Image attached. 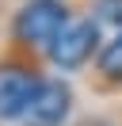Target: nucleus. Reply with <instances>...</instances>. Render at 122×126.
<instances>
[{
  "instance_id": "1",
  "label": "nucleus",
  "mask_w": 122,
  "mask_h": 126,
  "mask_svg": "<svg viewBox=\"0 0 122 126\" xmlns=\"http://www.w3.org/2000/svg\"><path fill=\"white\" fill-rule=\"evenodd\" d=\"M69 19H73V12H69L65 0H27L12 16L8 34H12V42L19 50H42L46 54V46L57 38V31Z\"/></svg>"
},
{
  "instance_id": "2",
  "label": "nucleus",
  "mask_w": 122,
  "mask_h": 126,
  "mask_svg": "<svg viewBox=\"0 0 122 126\" xmlns=\"http://www.w3.org/2000/svg\"><path fill=\"white\" fill-rule=\"evenodd\" d=\"M99 46H103V27L92 19V12L88 16H73L57 31V38L46 46V61L57 73H76V69L95 61Z\"/></svg>"
},
{
  "instance_id": "3",
  "label": "nucleus",
  "mask_w": 122,
  "mask_h": 126,
  "mask_svg": "<svg viewBox=\"0 0 122 126\" xmlns=\"http://www.w3.org/2000/svg\"><path fill=\"white\" fill-rule=\"evenodd\" d=\"M46 73L27 57H0V122H19Z\"/></svg>"
},
{
  "instance_id": "4",
  "label": "nucleus",
  "mask_w": 122,
  "mask_h": 126,
  "mask_svg": "<svg viewBox=\"0 0 122 126\" xmlns=\"http://www.w3.org/2000/svg\"><path fill=\"white\" fill-rule=\"evenodd\" d=\"M76 107V92L65 77H42V84L34 88L27 111H23L19 126H69Z\"/></svg>"
},
{
  "instance_id": "5",
  "label": "nucleus",
  "mask_w": 122,
  "mask_h": 126,
  "mask_svg": "<svg viewBox=\"0 0 122 126\" xmlns=\"http://www.w3.org/2000/svg\"><path fill=\"white\" fill-rule=\"evenodd\" d=\"M92 80L99 92H122V31L103 38L95 61H92Z\"/></svg>"
},
{
  "instance_id": "6",
  "label": "nucleus",
  "mask_w": 122,
  "mask_h": 126,
  "mask_svg": "<svg viewBox=\"0 0 122 126\" xmlns=\"http://www.w3.org/2000/svg\"><path fill=\"white\" fill-rule=\"evenodd\" d=\"M92 19L99 27H111V34L122 31V0H95L92 4Z\"/></svg>"
},
{
  "instance_id": "7",
  "label": "nucleus",
  "mask_w": 122,
  "mask_h": 126,
  "mask_svg": "<svg viewBox=\"0 0 122 126\" xmlns=\"http://www.w3.org/2000/svg\"><path fill=\"white\" fill-rule=\"evenodd\" d=\"M80 126H107V122H80Z\"/></svg>"
}]
</instances>
